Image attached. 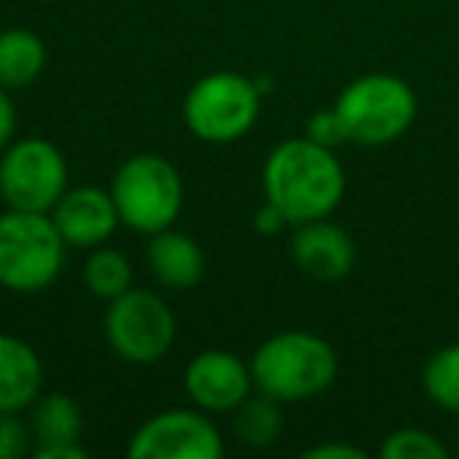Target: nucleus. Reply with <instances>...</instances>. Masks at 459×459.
Returning a JSON list of instances; mask_svg holds the SVG:
<instances>
[{"label":"nucleus","mask_w":459,"mask_h":459,"mask_svg":"<svg viewBox=\"0 0 459 459\" xmlns=\"http://www.w3.org/2000/svg\"><path fill=\"white\" fill-rule=\"evenodd\" d=\"M249 368L258 394L274 396L277 403H302L333 387L340 359L321 333L281 331L258 343Z\"/></svg>","instance_id":"obj_2"},{"label":"nucleus","mask_w":459,"mask_h":459,"mask_svg":"<svg viewBox=\"0 0 459 459\" xmlns=\"http://www.w3.org/2000/svg\"><path fill=\"white\" fill-rule=\"evenodd\" d=\"M66 249L51 214L7 208L0 214V287L20 296L45 293L64 274Z\"/></svg>","instance_id":"obj_4"},{"label":"nucleus","mask_w":459,"mask_h":459,"mask_svg":"<svg viewBox=\"0 0 459 459\" xmlns=\"http://www.w3.org/2000/svg\"><path fill=\"white\" fill-rule=\"evenodd\" d=\"M264 202L277 204L293 223L331 217L346 198V170L337 152L312 142L308 135L287 139L264 158Z\"/></svg>","instance_id":"obj_1"},{"label":"nucleus","mask_w":459,"mask_h":459,"mask_svg":"<svg viewBox=\"0 0 459 459\" xmlns=\"http://www.w3.org/2000/svg\"><path fill=\"white\" fill-rule=\"evenodd\" d=\"M453 453H456V456H459V437H456V446H453Z\"/></svg>","instance_id":"obj_27"},{"label":"nucleus","mask_w":459,"mask_h":459,"mask_svg":"<svg viewBox=\"0 0 459 459\" xmlns=\"http://www.w3.org/2000/svg\"><path fill=\"white\" fill-rule=\"evenodd\" d=\"M233 431L246 446H258V450L271 446L283 434L281 403L268 394L249 396L243 406L233 409Z\"/></svg>","instance_id":"obj_17"},{"label":"nucleus","mask_w":459,"mask_h":459,"mask_svg":"<svg viewBox=\"0 0 459 459\" xmlns=\"http://www.w3.org/2000/svg\"><path fill=\"white\" fill-rule=\"evenodd\" d=\"M302 459H368V453L356 444H340V440H327V444H315L302 453Z\"/></svg>","instance_id":"obj_24"},{"label":"nucleus","mask_w":459,"mask_h":459,"mask_svg":"<svg viewBox=\"0 0 459 459\" xmlns=\"http://www.w3.org/2000/svg\"><path fill=\"white\" fill-rule=\"evenodd\" d=\"M48 66V45L32 29H4L0 32V89L16 91L39 82Z\"/></svg>","instance_id":"obj_15"},{"label":"nucleus","mask_w":459,"mask_h":459,"mask_svg":"<svg viewBox=\"0 0 459 459\" xmlns=\"http://www.w3.org/2000/svg\"><path fill=\"white\" fill-rule=\"evenodd\" d=\"M145 264L154 281L164 290H173V293L198 287L204 277L202 246H198L189 233H179V230H173V227L158 230V233L148 237Z\"/></svg>","instance_id":"obj_13"},{"label":"nucleus","mask_w":459,"mask_h":459,"mask_svg":"<svg viewBox=\"0 0 459 459\" xmlns=\"http://www.w3.org/2000/svg\"><path fill=\"white\" fill-rule=\"evenodd\" d=\"M262 95L255 79L233 70H217L192 82L183 101V123L198 142L233 145L246 139L262 114Z\"/></svg>","instance_id":"obj_5"},{"label":"nucleus","mask_w":459,"mask_h":459,"mask_svg":"<svg viewBox=\"0 0 459 459\" xmlns=\"http://www.w3.org/2000/svg\"><path fill=\"white\" fill-rule=\"evenodd\" d=\"M82 283L91 296L110 302L133 287V264H129V258L123 252L108 249V243H104L98 249H91V255L85 258Z\"/></svg>","instance_id":"obj_19"},{"label":"nucleus","mask_w":459,"mask_h":459,"mask_svg":"<svg viewBox=\"0 0 459 459\" xmlns=\"http://www.w3.org/2000/svg\"><path fill=\"white\" fill-rule=\"evenodd\" d=\"M35 459H89V450L82 444H57V446H35Z\"/></svg>","instance_id":"obj_26"},{"label":"nucleus","mask_w":459,"mask_h":459,"mask_svg":"<svg viewBox=\"0 0 459 459\" xmlns=\"http://www.w3.org/2000/svg\"><path fill=\"white\" fill-rule=\"evenodd\" d=\"M129 459H221L223 437L202 409H164L135 428Z\"/></svg>","instance_id":"obj_9"},{"label":"nucleus","mask_w":459,"mask_h":459,"mask_svg":"<svg viewBox=\"0 0 459 459\" xmlns=\"http://www.w3.org/2000/svg\"><path fill=\"white\" fill-rule=\"evenodd\" d=\"M290 258L315 283H340L356 268V239L331 217L296 223L290 233Z\"/></svg>","instance_id":"obj_11"},{"label":"nucleus","mask_w":459,"mask_h":459,"mask_svg":"<svg viewBox=\"0 0 459 459\" xmlns=\"http://www.w3.org/2000/svg\"><path fill=\"white\" fill-rule=\"evenodd\" d=\"M104 337L129 365H158L177 340V315L154 290L129 287L108 302Z\"/></svg>","instance_id":"obj_7"},{"label":"nucleus","mask_w":459,"mask_h":459,"mask_svg":"<svg viewBox=\"0 0 459 459\" xmlns=\"http://www.w3.org/2000/svg\"><path fill=\"white\" fill-rule=\"evenodd\" d=\"M16 135V108L13 98H10L7 89H0V152L13 142Z\"/></svg>","instance_id":"obj_25"},{"label":"nucleus","mask_w":459,"mask_h":459,"mask_svg":"<svg viewBox=\"0 0 459 459\" xmlns=\"http://www.w3.org/2000/svg\"><path fill=\"white\" fill-rule=\"evenodd\" d=\"M32 428L20 412H0V459H20L32 450Z\"/></svg>","instance_id":"obj_21"},{"label":"nucleus","mask_w":459,"mask_h":459,"mask_svg":"<svg viewBox=\"0 0 459 459\" xmlns=\"http://www.w3.org/2000/svg\"><path fill=\"white\" fill-rule=\"evenodd\" d=\"M66 189L70 167L54 142L26 135L0 152V198L7 208L51 214Z\"/></svg>","instance_id":"obj_8"},{"label":"nucleus","mask_w":459,"mask_h":459,"mask_svg":"<svg viewBox=\"0 0 459 459\" xmlns=\"http://www.w3.org/2000/svg\"><path fill=\"white\" fill-rule=\"evenodd\" d=\"M183 390L192 406L208 415H223L243 406L255 390V377L243 356L230 350H204L189 359Z\"/></svg>","instance_id":"obj_10"},{"label":"nucleus","mask_w":459,"mask_h":459,"mask_svg":"<svg viewBox=\"0 0 459 459\" xmlns=\"http://www.w3.org/2000/svg\"><path fill=\"white\" fill-rule=\"evenodd\" d=\"M421 390L437 409L459 415V343H446L425 359Z\"/></svg>","instance_id":"obj_18"},{"label":"nucleus","mask_w":459,"mask_h":459,"mask_svg":"<svg viewBox=\"0 0 459 459\" xmlns=\"http://www.w3.org/2000/svg\"><path fill=\"white\" fill-rule=\"evenodd\" d=\"M450 446L431 434L428 428L419 425H406V428H396L384 437L381 450L377 456L381 459H450Z\"/></svg>","instance_id":"obj_20"},{"label":"nucleus","mask_w":459,"mask_h":459,"mask_svg":"<svg viewBox=\"0 0 459 459\" xmlns=\"http://www.w3.org/2000/svg\"><path fill=\"white\" fill-rule=\"evenodd\" d=\"M252 227H255V233H262V237H277L283 230H293V223L287 221V214H283L277 204L264 202L262 208L252 214Z\"/></svg>","instance_id":"obj_23"},{"label":"nucleus","mask_w":459,"mask_h":459,"mask_svg":"<svg viewBox=\"0 0 459 459\" xmlns=\"http://www.w3.org/2000/svg\"><path fill=\"white\" fill-rule=\"evenodd\" d=\"M51 217L60 237L73 249H98L110 243L117 227L123 223L110 189H98V186H70L54 204Z\"/></svg>","instance_id":"obj_12"},{"label":"nucleus","mask_w":459,"mask_h":459,"mask_svg":"<svg viewBox=\"0 0 459 459\" xmlns=\"http://www.w3.org/2000/svg\"><path fill=\"white\" fill-rule=\"evenodd\" d=\"M45 390V365L32 343L0 333V412H26Z\"/></svg>","instance_id":"obj_14"},{"label":"nucleus","mask_w":459,"mask_h":459,"mask_svg":"<svg viewBox=\"0 0 459 459\" xmlns=\"http://www.w3.org/2000/svg\"><path fill=\"white\" fill-rule=\"evenodd\" d=\"M346 142L362 148L394 145L412 129L419 98L412 85L396 73H365L343 85L333 101Z\"/></svg>","instance_id":"obj_3"},{"label":"nucleus","mask_w":459,"mask_h":459,"mask_svg":"<svg viewBox=\"0 0 459 459\" xmlns=\"http://www.w3.org/2000/svg\"><path fill=\"white\" fill-rule=\"evenodd\" d=\"M306 135L312 142H318V145L333 148V152H337L340 145H346V129H343V123H340L337 110H333V104H331V108L315 110V114L308 117Z\"/></svg>","instance_id":"obj_22"},{"label":"nucleus","mask_w":459,"mask_h":459,"mask_svg":"<svg viewBox=\"0 0 459 459\" xmlns=\"http://www.w3.org/2000/svg\"><path fill=\"white\" fill-rule=\"evenodd\" d=\"M29 428H32L35 446L79 444V437H82V409L64 390H48V394L41 390V396L32 403Z\"/></svg>","instance_id":"obj_16"},{"label":"nucleus","mask_w":459,"mask_h":459,"mask_svg":"<svg viewBox=\"0 0 459 459\" xmlns=\"http://www.w3.org/2000/svg\"><path fill=\"white\" fill-rule=\"evenodd\" d=\"M110 195L123 227L135 233H158L177 223L186 202L183 177L164 154L142 152L126 158L110 179Z\"/></svg>","instance_id":"obj_6"}]
</instances>
